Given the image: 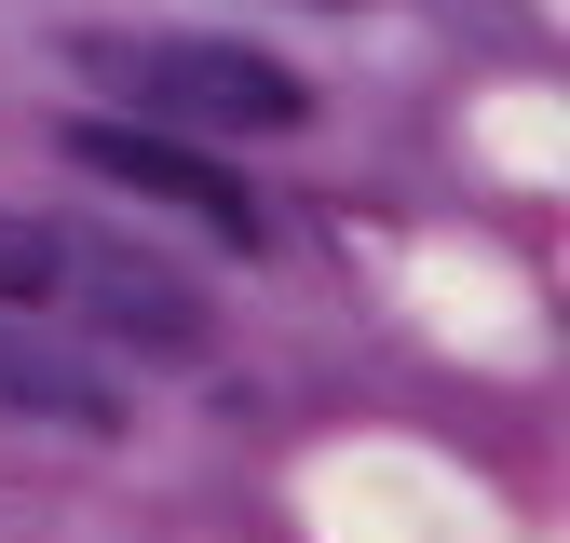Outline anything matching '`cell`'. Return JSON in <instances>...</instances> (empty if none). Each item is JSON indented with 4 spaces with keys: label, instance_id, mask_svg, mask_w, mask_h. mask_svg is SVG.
<instances>
[{
    "label": "cell",
    "instance_id": "1",
    "mask_svg": "<svg viewBox=\"0 0 570 543\" xmlns=\"http://www.w3.org/2000/svg\"><path fill=\"white\" fill-rule=\"evenodd\" d=\"M109 82L136 122H164V136H285L313 109L299 68H272L245 41H109Z\"/></svg>",
    "mask_w": 570,
    "mask_h": 543
},
{
    "label": "cell",
    "instance_id": "2",
    "mask_svg": "<svg viewBox=\"0 0 570 543\" xmlns=\"http://www.w3.org/2000/svg\"><path fill=\"white\" fill-rule=\"evenodd\" d=\"M68 164L109 177V190H136V204H177L204 245H272V218L190 150V136H164V122H109V109H96V122H68Z\"/></svg>",
    "mask_w": 570,
    "mask_h": 543
},
{
    "label": "cell",
    "instance_id": "3",
    "mask_svg": "<svg viewBox=\"0 0 570 543\" xmlns=\"http://www.w3.org/2000/svg\"><path fill=\"white\" fill-rule=\"evenodd\" d=\"M55 313H82V326L136 339V354H204V299H190V272L136 258V245H96V231H68V286H55Z\"/></svg>",
    "mask_w": 570,
    "mask_h": 543
},
{
    "label": "cell",
    "instance_id": "4",
    "mask_svg": "<svg viewBox=\"0 0 570 543\" xmlns=\"http://www.w3.org/2000/svg\"><path fill=\"white\" fill-rule=\"evenodd\" d=\"M0 422H41V435H109V422H122V394H109L82 354H55V339L0 326Z\"/></svg>",
    "mask_w": 570,
    "mask_h": 543
},
{
    "label": "cell",
    "instance_id": "5",
    "mask_svg": "<svg viewBox=\"0 0 570 543\" xmlns=\"http://www.w3.org/2000/svg\"><path fill=\"white\" fill-rule=\"evenodd\" d=\"M55 286H68V231L0 218V313H55Z\"/></svg>",
    "mask_w": 570,
    "mask_h": 543
}]
</instances>
